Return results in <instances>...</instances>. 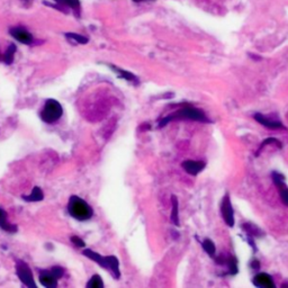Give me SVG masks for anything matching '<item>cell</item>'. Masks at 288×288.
Masks as SVG:
<instances>
[{"mask_svg": "<svg viewBox=\"0 0 288 288\" xmlns=\"http://www.w3.org/2000/svg\"><path fill=\"white\" fill-rule=\"evenodd\" d=\"M68 212L73 219L78 221H88L94 215V210H92L89 204L78 196H72L70 198Z\"/></svg>", "mask_w": 288, "mask_h": 288, "instance_id": "obj_1", "label": "cell"}, {"mask_svg": "<svg viewBox=\"0 0 288 288\" xmlns=\"http://www.w3.org/2000/svg\"><path fill=\"white\" fill-rule=\"evenodd\" d=\"M65 36L68 39H71L73 41H76L77 43H80V44L88 43V39L86 38V36L80 35V34H76V33H66Z\"/></svg>", "mask_w": 288, "mask_h": 288, "instance_id": "obj_18", "label": "cell"}, {"mask_svg": "<svg viewBox=\"0 0 288 288\" xmlns=\"http://www.w3.org/2000/svg\"><path fill=\"white\" fill-rule=\"evenodd\" d=\"M10 35L13 36L15 40H17L18 42L23 44H31L33 42V36L31 33H28L26 29L21 28V27H13L9 29Z\"/></svg>", "mask_w": 288, "mask_h": 288, "instance_id": "obj_6", "label": "cell"}, {"mask_svg": "<svg viewBox=\"0 0 288 288\" xmlns=\"http://www.w3.org/2000/svg\"><path fill=\"white\" fill-rule=\"evenodd\" d=\"M222 215L223 219L225 221L228 226H233L234 225V213H233V208H232L231 202L228 196H225L222 203Z\"/></svg>", "mask_w": 288, "mask_h": 288, "instance_id": "obj_5", "label": "cell"}, {"mask_svg": "<svg viewBox=\"0 0 288 288\" xmlns=\"http://www.w3.org/2000/svg\"><path fill=\"white\" fill-rule=\"evenodd\" d=\"M254 118H256V120L258 122H259L260 124L265 125V126L268 127V128H272V130H274V128H279V127L283 126V125L280 124L279 122H275V121L268 120L267 117L264 116V115H261V114H256V116H254Z\"/></svg>", "mask_w": 288, "mask_h": 288, "instance_id": "obj_11", "label": "cell"}, {"mask_svg": "<svg viewBox=\"0 0 288 288\" xmlns=\"http://www.w3.org/2000/svg\"><path fill=\"white\" fill-rule=\"evenodd\" d=\"M172 116H179V117H184V118H189V120H194V121H198V122H207V118H206L205 114L201 112V110L195 109L193 107H188V108H184L183 110H180L175 115Z\"/></svg>", "mask_w": 288, "mask_h": 288, "instance_id": "obj_4", "label": "cell"}, {"mask_svg": "<svg viewBox=\"0 0 288 288\" xmlns=\"http://www.w3.org/2000/svg\"><path fill=\"white\" fill-rule=\"evenodd\" d=\"M280 188V196H282V201L285 205L288 206V189L285 187V185H280L278 186Z\"/></svg>", "mask_w": 288, "mask_h": 288, "instance_id": "obj_20", "label": "cell"}, {"mask_svg": "<svg viewBox=\"0 0 288 288\" xmlns=\"http://www.w3.org/2000/svg\"><path fill=\"white\" fill-rule=\"evenodd\" d=\"M253 284L257 287H275V284L272 282V278L267 274H258L253 279Z\"/></svg>", "mask_w": 288, "mask_h": 288, "instance_id": "obj_9", "label": "cell"}, {"mask_svg": "<svg viewBox=\"0 0 288 288\" xmlns=\"http://www.w3.org/2000/svg\"><path fill=\"white\" fill-rule=\"evenodd\" d=\"M203 248H204V250L210 257H213L214 253H215V246H214V243L210 241V240H205V241L203 242Z\"/></svg>", "mask_w": 288, "mask_h": 288, "instance_id": "obj_19", "label": "cell"}, {"mask_svg": "<svg viewBox=\"0 0 288 288\" xmlns=\"http://www.w3.org/2000/svg\"><path fill=\"white\" fill-rule=\"evenodd\" d=\"M62 114H63V109H62L60 103L54 101V99H47L43 107V110L41 112V118L45 123L52 124L60 120Z\"/></svg>", "mask_w": 288, "mask_h": 288, "instance_id": "obj_2", "label": "cell"}, {"mask_svg": "<svg viewBox=\"0 0 288 288\" xmlns=\"http://www.w3.org/2000/svg\"><path fill=\"white\" fill-rule=\"evenodd\" d=\"M110 69L112 70H114V71H115L118 76L121 77V78H123V79H125V80H127V81H130V82H135V83H138V78H136V77L133 75L132 72H128V71H125V70H123V69H120V68H117V66H115V65H110Z\"/></svg>", "mask_w": 288, "mask_h": 288, "instance_id": "obj_13", "label": "cell"}, {"mask_svg": "<svg viewBox=\"0 0 288 288\" xmlns=\"http://www.w3.org/2000/svg\"><path fill=\"white\" fill-rule=\"evenodd\" d=\"M0 227L3 228V230L7 232H12V233L17 231V227L8 222V220H7V214L5 210L1 208H0Z\"/></svg>", "mask_w": 288, "mask_h": 288, "instance_id": "obj_10", "label": "cell"}, {"mask_svg": "<svg viewBox=\"0 0 288 288\" xmlns=\"http://www.w3.org/2000/svg\"><path fill=\"white\" fill-rule=\"evenodd\" d=\"M183 168L188 173H190V175L196 176V175H198V173L203 170V169L205 168V164H204V162H202V161H191V160H188V161H185L184 162V164H183Z\"/></svg>", "mask_w": 288, "mask_h": 288, "instance_id": "obj_8", "label": "cell"}, {"mask_svg": "<svg viewBox=\"0 0 288 288\" xmlns=\"http://www.w3.org/2000/svg\"><path fill=\"white\" fill-rule=\"evenodd\" d=\"M71 242L73 245L79 247V248H83L84 247V242L83 240H81L79 236H71Z\"/></svg>", "mask_w": 288, "mask_h": 288, "instance_id": "obj_21", "label": "cell"}, {"mask_svg": "<svg viewBox=\"0 0 288 288\" xmlns=\"http://www.w3.org/2000/svg\"><path fill=\"white\" fill-rule=\"evenodd\" d=\"M133 1H135V2H140V1H145V0H133Z\"/></svg>", "mask_w": 288, "mask_h": 288, "instance_id": "obj_22", "label": "cell"}, {"mask_svg": "<svg viewBox=\"0 0 288 288\" xmlns=\"http://www.w3.org/2000/svg\"><path fill=\"white\" fill-rule=\"evenodd\" d=\"M16 272H17L18 278L21 279V282L23 283L25 286L33 287V288L36 287V284L34 283V279H33L31 269L28 268V266L26 264H24V262L21 261L17 262Z\"/></svg>", "mask_w": 288, "mask_h": 288, "instance_id": "obj_3", "label": "cell"}, {"mask_svg": "<svg viewBox=\"0 0 288 288\" xmlns=\"http://www.w3.org/2000/svg\"><path fill=\"white\" fill-rule=\"evenodd\" d=\"M171 221L173 224L179 226V217H178V201L177 198L172 197V213H171Z\"/></svg>", "mask_w": 288, "mask_h": 288, "instance_id": "obj_16", "label": "cell"}, {"mask_svg": "<svg viewBox=\"0 0 288 288\" xmlns=\"http://www.w3.org/2000/svg\"><path fill=\"white\" fill-rule=\"evenodd\" d=\"M55 2H58L61 6V8L63 9L64 7L71 8L76 12V14L80 13V1L79 0H54Z\"/></svg>", "mask_w": 288, "mask_h": 288, "instance_id": "obj_12", "label": "cell"}, {"mask_svg": "<svg viewBox=\"0 0 288 288\" xmlns=\"http://www.w3.org/2000/svg\"><path fill=\"white\" fill-rule=\"evenodd\" d=\"M15 52H16V45H14V44H10V45L8 46V49H7V51L5 52V54H3L2 61L7 64H12V62L14 60Z\"/></svg>", "mask_w": 288, "mask_h": 288, "instance_id": "obj_15", "label": "cell"}, {"mask_svg": "<svg viewBox=\"0 0 288 288\" xmlns=\"http://www.w3.org/2000/svg\"><path fill=\"white\" fill-rule=\"evenodd\" d=\"M40 282L44 287L55 288L58 285V278L51 270H43L40 274Z\"/></svg>", "mask_w": 288, "mask_h": 288, "instance_id": "obj_7", "label": "cell"}, {"mask_svg": "<svg viewBox=\"0 0 288 288\" xmlns=\"http://www.w3.org/2000/svg\"><path fill=\"white\" fill-rule=\"evenodd\" d=\"M43 197H44L43 191L41 190L39 187H35L31 193V195H28V196H24L23 198L26 202H40V201H42Z\"/></svg>", "mask_w": 288, "mask_h": 288, "instance_id": "obj_14", "label": "cell"}, {"mask_svg": "<svg viewBox=\"0 0 288 288\" xmlns=\"http://www.w3.org/2000/svg\"><path fill=\"white\" fill-rule=\"evenodd\" d=\"M88 288H103L104 287V283H103L102 277L99 275H95L91 277V279L87 284Z\"/></svg>", "mask_w": 288, "mask_h": 288, "instance_id": "obj_17", "label": "cell"}]
</instances>
